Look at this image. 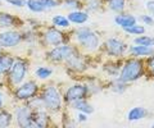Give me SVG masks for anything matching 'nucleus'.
Masks as SVG:
<instances>
[{"label": "nucleus", "instance_id": "1", "mask_svg": "<svg viewBox=\"0 0 154 128\" xmlns=\"http://www.w3.org/2000/svg\"><path fill=\"white\" fill-rule=\"evenodd\" d=\"M73 39L76 44L86 53H93L100 46L99 35L90 27H79L73 32Z\"/></svg>", "mask_w": 154, "mask_h": 128}, {"label": "nucleus", "instance_id": "2", "mask_svg": "<svg viewBox=\"0 0 154 128\" xmlns=\"http://www.w3.org/2000/svg\"><path fill=\"white\" fill-rule=\"evenodd\" d=\"M144 74V63L139 58H131L125 61L121 70H119L118 78L126 83H131L141 78Z\"/></svg>", "mask_w": 154, "mask_h": 128}, {"label": "nucleus", "instance_id": "3", "mask_svg": "<svg viewBox=\"0 0 154 128\" xmlns=\"http://www.w3.org/2000/svg\"><path fill=\"white\" fill-rule=\"evenodd\" d=\"M41 100L44 104V108L49 113H58L63 105V96L60 91L55 86H48L42 90Z\"/></svg>", "mask_w": 154, "mask_h": 128}, {"label": "nucleus", "instance_id": "4", "mask_svg": "<svg viewBox=\"0 0 154 128\" xmlns=\"http://www.w3.org/2000/svg\"><path fill=\"white\" fill-rule=\"evenodd\" d=\"M76 53H77V49H75L72 45L60 44L58 46H53L46 53V56L53 63H60V61L68 60L71 56H73Z\"/></svg>", "mask_w": 154, "mask_h": 128}, {"label": "nucleus", "instance_id": "5", "mask_svg": "<svg viewBox=\"0 0 154 128\" xmlns=\"http://www.w3.org/2000/svg\"><path fill=\"white\" fill-rule=\"evenodd\" d=\"M27 70H28V63L25 59L22 58L14 59V63L11 70H9V82H11L12 86L17 87L18 85H21L25 81Z\"/></svg>", "mask_w": 154, "mask_h": 128}, {"label": "nucleus", "instance_id": "6", "mask_svg": "<svg viewBox=\"0 0 154 128\" xmlns=\"http://www.w3.org/2000/svg\"><path fill=\"white\" fill-rule=\"evenodd\" d=\"M38 92V85L35 81H26L18 85L14 90V97L19 101H28Z\"/></svg>", "mask_w": 154, "mask_h": 128}, {"label": "nucleus", "instance_id": "7", "mask_svg": "<svg viewBox=\"0 0 154 128\" xmlns=\"http://www.w3.org/2000/svg\"><path fill=\"white\" fill-rule=\"evenodd\" d=\"M103 47H104V51L109 56H114V58L123 56L125 53L128 50V46L126 42L121 39H117V37H110V39L105 40Z\"/></svg>", "mask_w": 154, "mask_h": 128}, {"label": "nucleus", "instance_id": "8", "mask_svg": "<svg viewBox=\"0 0 154 128\" xmlns=\"http://www.w3.org/2000/svg\"><path fill=\"white\" fill-rule=\"evenodd\" d=\"M88 95H89V90H88L86 85L76 83L67 88V91L63 95V101H66L67 104H72L73 101L81 100V99H86Z\"/></svg>", "mask_w": 154, "mask_h": 128}, {"label": "nucleus", "instance_id": "9", "mask_svg": "<svg viewBox=\"0 0 154 128\" xmlns=\"http://www.w3.org/2000/svg\"><path fill=\"white\" fill-rule=\"evenodd\" d=\"M22 40H23V36L18 31L8 30V31L0 32V46L3 49H11V47L18 46L22 42Z\"/></svg>", "mask_w": 154, "mask_h": 128}, {"label": "nucleus", "instance_id": "10", "mask_svg": "<svg viewBox=\"0 0 154 128\" xmlns=\"http://www.w3.org/2000/svg\"><path fill=\"white\" fill-rule=\"evenodd\" d=\"M32 115H33V109L26 104V105L18 106L16 110V121L19 127L27 128V127H33L32 126Z\"/></svg>", "mask_w": 154, "mask_h": 128}, {"label": "nucleus", "instance_id": "11", "mask_svg": "<svg viewBox=\"0 0 154 128\" xmlns=\"http://www.w3.org/2000/svg\"><path fill=\"white\" fill-rule=\"evenodd\" d=\"M42 40L49 46H58L64 42V34L58 30V27H50L42 34Z\"/></svg>", "mask_w": 154, "mask_h": 128}, {"label": "nucleus", "instance_id": "12", "mask_svg": "<svg viewBox=\"0 0 154 128\" xmlns=\"http://www.w3.org/2000/svg\"><path fill=\"white\" fill-rule=\"evenodd\" d=\"M66 65L68 67L69 69L72 70H75V72H84V70L88 69V64H86V60L82 55H80L79 54V51L73 55V56H71V58L68 60H66L64 61Z\"/></svg>", "mask_w": 154, "mask_h": 128}, {"label": "nucleus", "instance_id": "13", "mask_svg": "<svg viewBox=\"0 0 154 128\" xmlns=\"http://www.w3.org/2000/svg\"><path fill=\"white\" fill-rule=\"evenodd\" d=\"M128 53L135 58H148L154 54V46H145V45H137L134 44L128 47Z\"/></svg>", "mask_w": 154, "mask_h": 128}, {"label": "nucleus", "instance_id": "14", "mask_svg": "<svg viewBox=\"0 0 154 128\" xmlns=\"http://www.w3.org/2000/svg\"><path fill=\"white\" fill-rule=\"evenodd\" d=\"M114 23L121 28H126V27L135 25V23H137V19L135 16H132V14L122 12V13H118L117 16L114 17Z\"/></svg>", "mask_w": 154, "mask_h": 128}, {"label": "nucleus", "instance_id": "15", "mask_svg": "<svg viewBox=\"0 0 154 128\" xmlns=\"http://www.w3.org/2000/svg\"><path fill=\"white\" fill-rule=\"evenodd\" d=\"M48 121H49V115H48V113H46V109L33 110V115H32V126L33 127H46Z\"/></svg>", "mask_w": 154, "mask_h": 128}, {"label": "nucleus", "instance_id": "16", "mask_svg": "<svg viewBox=\"0 0 154 128\" xmlns=\"http://www.w3.org/2000/svg\"><path fill=\"white\" fill-rule=\"evenodd\" d=\"M67 18H68L69 22L73 23V25H84V23L89 21V14H88V12L77 9V10L71 12Z\"/></svg>", "mask_w": 154, "mask_h": 128}, {"label": "nucleus", "instance_id": "17", "mask_svg": "<svg viewBox=\"0 0 154 128\" xmlns=\"http://www.w3.org/2000/svg\"><path fill=\"white\" fill-rule=\"evenodd\" d=\"M148 115V110L143 106H134L130 109V112L127 113V119L130 122H137L144 119Z\"/></svg>", "mask_w": 154, "mask_h": 128}, {"label": "nucleus", "instance_id": "18", "mask_svg": "<svg viewBox=\"0 0 154 128\" xmlns=\"http://www.w3.org/2000/svg\"><path fill=\"white\" fill-rule=\"evenodd\" d=\"M72 109L75 110H79L81 113H85V114H93L94 113V108L91 105L90 103H88L86 99H81V100H77V101H73L72 104H69Z\"/></svg>", "mask_w": 154, "mask_h": 128}, {"label": "nucleus", "instance_id": "19", "mask_svg": "<svg viewBox=\"0 0 154 128\" xmlns=\"http://www.w3.org/2000/svg\"><path fill=\"white\" fill-rule=\"evenodd\" d=\"M13 63H14V58L11 54H7V53L0 54V74L9 73Z\"/></svg>", "mask_w": 154, "mask_h": 128}, {"label": "nucleus", "instance_id": "20", "mask_svg": "<svg viewBox=\"0 0 154 128\" xmlns=\"http://www.w3.org/2000/svg\"><path fill=\"white\" fill-rule=\"evenodd\" d=\"M17 18L9 13H0V28H11L17 25Z\"/></svg>", "mask_w": 154, "mask_h": 128}, {"label": "nucleus", "instance_id": "21", "mask_svg": "<svg viewBox=\"0 0 154 128\" xmlns=\"http://www.w3.org/2000/svg\"><path fill=\"white\" fill-rule=\"evenodd\" d=\"M108 8L114 13H122L126 8V0H107Z\"/></svg>", "mask_w": 154, "mask_h": 128}, {"label": "nucleus", "instance_id": "22", "mask_svg": "<svg viewBox=\"0 0 154 128\" xmlns=\"http://www.w3.org/2000/svg\"><path fill=\"white\" fill-rule=\"evenodd\" d=\"M53 26H55L58 28H68L71 26V22L67 17L62 16V14H57V16L53 17Z\"/></svg>", "mask_w": 154, "mask_h": 128}, {"label": "nucleus", "instance_id": "23", "mask_svg": "<svg viewBox=\"0 0 154 128\" xmlns=\"http://www.w3.org/2000/svg\"><path fill=\"white\" fill-rule=\"evenodd\" d=\"M13 122V115L5 109H0V127H9Z\"/></svg>", "mask_w": 154, "mask_h": 128}, {"label": "nucleus", "instance_id": "24", "mask_svg": "<svg viewBox=\"0 0 154 128\" xmlns=\"http://www.w3.org/2000/svg\"><path fill=\"white\" fill-rule=\"evenodd\" d=\"M26 5L33 13H42V12L46 10L45 7L42 5V3L40 1V0H27Z\"/></svg>", "mask_w": 154, "mask_h": 128}, {"label": "nucleus", "instance_id": "25", "mask_svg": "<svg viewBox=\"0 0 154 128\" xmlns=\"http://www.w3.org/2000/svg\"><path fill=\"white\" fill-rule=\"evenodd\" d=\"M122 30L126 32V34H128V35H136V36H139V35H144V34H145V27L137 25V23H135V25L130 26V27L122 28Z\"/></svg>", "mask_w": 154, "mask_h": 128}, {"label": "nucleus", "instance_id": "26", "mask_svg": "<svg viewBox=\"0 0 154 128\" xmlns=\"http://www.w3.org/2000/svg\"><path fill=\"white\" fill-rule=\"evenodd\" d=\"M134 44L137 45H145V46H154V36H146V35H139L134 40Z\"/></svg>", "mask_w": 154, "mask_h": 128}, {"label": "nucleus", "instance_id": "27", "mask_svg": "<svg viewBox=\"0 0 154 128\" xmlns=\"http://www.w3.org/2000/svg\"><path fill=\"white\" fill-rule=\"evenodd\" d=\"M110 88H112V91L116 92V94H123L125 91H126V88H127V83L121 81V79L117 77L112 82V87Z\"/></svg>", "mask_w": 154, "mask_h": 128}, {"label": "nucleus", "instance_id": "28", "mask_svg": "<svg viewBox=\"0 0 154 128\" xmlns=\"http://www.w3.org/2000/svg\"><path fill=\"white\" fill-rule=\"evenodd\" d=\"M53 74V69L49 67H38L35 70V76L38 79H48Z\"/></svg>", "mask_w": 154, "mask_h": 128}, {"label": "nucleus", "instance_id": "29", "mask_svg": "<svg viewBox=\"0 0 154 128\" xmlns=\"http://www.w3.org/2000/svg\"><path fill=\"white\" fill-rule=\"evenodd\" d=\"M103 69L107 72L109 76H112V77H117L118 76V72H119V67L116 63H112V61H108L107 64H104Z\"/></svg>", "mask_w": 154, "mask_h": 128}, {"label": "nucleus", "instance_id": "30", "mask_svg": "<svg viewBox=\"0 0 154 128\" xmlns=\"http://www.w3.org/2000/svg\"><path fill=\"white\" fill-rule=\"evenodd\" d=\"M85 7L89 12H98L102 8V1L100 0H89V1H86Z\"/></svg>", "mask_w": 154, "mask_h": 128}, {"label": "nucleus", "instance_id": "31", "mask_svg": "<svg viewBox=\"0 0 154 128\" xmlns=\"http://www.w3.org/2000/svg\"><path fill=\"white\" fill-rule=\"evenodd\" d=\"M63 4L66 7H68L71 9H75V10H77V9H80L81 7V3H80V0H64Z\"/></svg>", "mask_w": 154, "mask_h": 128}, {"label": "nucleus", "instance_id": "32", "mask_svg": "<svg viewBox=\"0 0 154 128\" xmlns=\"http://www.w3.org/2000/svg\"><path fill=\"white\" fill-rule=\"evenodd\" d=\"M40 1L42 3V5L45 7L46 10H49V9H51V8H55L60 4L58 0H40Z\"/></svg>", "mask_w": 154, "mask_h": 128}, {"label": "nucleus", "instance_id": "33", "mask_svg": "<svg viewBox=\"0 0 154 128\" xmlns=\"http://www.w3.org/2000/svg\"><path fill=\"white\" fill-rule=\"evenodd\" d=\"M140 19L145 26H154V18H153L152 14L150 16H149V14H141Z\"/></svg>", "mask_w": 154, "mask_h": 128}, {"label": "nucleus", "instance_id": "34", "mask_svg": "<svg viewBox=\"0 0 154 128\" xmlns=\"http://www.w3.org/2000/svg\"><path fill=\"white\" fill-rule=\"evenodd\" d=\"M5 1L9 4V5H13V7H17V8H22L26 5L27 0H5Z\"/></svg>", "mask_w": 154, "mask_h": 128}, {"label": "nucleus", "instance_id": "35", "mask_svg": "<svg viewBox=\"0 0 154 128\" xmlns=\"http://www.w3.org/2000/svg\"><path fill=\"white\" fill-rule=\"evenodd\" d=\"M146 65H148V69H149V72H150V74L154 77V54L150 55V56H148Z\"/></svg>", "mask_w": 154, "mask_h": 128}, {"label": "nucleus", "instance_id": "36", "mask_svg": "<svg viewBox=\"0 0 154 128\" xmlns=\"http://www.w3.org/2000/svg\"><path fill=\"white\" fill-rule=\"evenodd\" d=\"M145 8L149 12V14L154 16V0H148V1L145 3Z\"/></svg>", "mask_w": 154, "mask_h": 128}, {"label": "nucleus", "instance_id": "37", "mask_svg": "<svg viewBox=\"0 0 154 128\" xmlns=\"http://www.w3.org/2000/svg\"><path fill=\"white\" fill-rule=\"evenodd\" d=\"M88 121V114H85V113H81L79 114V122H86Z\"/></svg>", "mask_w": 154, "mask_h": 128}, {"label": "nucleus", "instance_id": "38", "mask_svg": "<svg viewBox=\"0 0 154 128\" xmlns=\"http://www.w3.org/2000/svg\"><path fill=\"white\" fill-rule=\"evenodd\" d=\"M4 108V97H3V92L2 90H0V109Z\"/></svg>", "mask_w": 154, "mask_h": 128}, {"label": "nucleus", "instance_id": "39", "mask_svg": "<svg viewBox=\"0 0 154 128\" xmlns=\"http://www.w3.org/2000/svg\"><path fill=\"white\" fill-rule=\"evenodd\" d=\"M2 53H3V47L0 46V54H2Z\"/></svg>", "mask_w": 154, "mask_h": 128}, {"label": "nucleus", "instance_id": "40", "mask_svg": "<svg viewBox=\"0 0 154 128\" xmlns=\"http://www.w3.org/2000/svg\"><path fill=\"white\" fill-rule=\"evenodd\" d=\"M152 127H153V128H154V123H153V124H152Z\"/></svg>", "mask_w": 154, "mask_h": 128}]
</instances>
